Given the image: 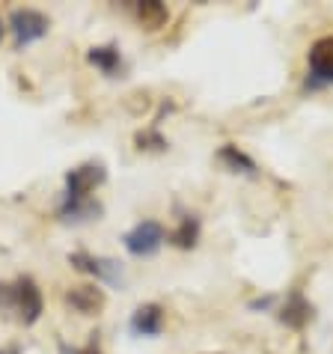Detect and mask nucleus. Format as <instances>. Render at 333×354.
I'll return each mask as SVG.
<instances>
[{"instance_id": "nucleus-11", "label": "nucleus", "mask_w": 333, "mask_h": 354, "mask_svg": "<svg viewBox=\"0 0 333 354\" xmlns=\"http://www.w3.org/2000/svg\"><path fill=\"white\" fill-rule=\"evenodd\" d=\"M200 232H202V223L197 214H182L179 223L173 226L170 232H166V241L173 244V248H179V250H193L200 244Z\"/></svg>"}, {"instance_id": "nucleus-17", "label": "nucleus", "mask_w": 333, "mask_h": 354, "mask_svg": "<svg viewBox=\"0 0 333 354\" xmlns=\"http://www.w3.org/2000/svg\"><path fill=\"white\" fill-rule=\"evenodd\" d=\"M0 354H24V348L18 342H6V346H0Z\"/></svg>"}, {"instance_id": "nucleus-9", "label": "nucleus", "mask_w": 333, "mask_h": 354, "mask_svg": "<svg viewBox=\"0 0 333 354\" xmlns=\"http://www.w3.org/2000/svg\"><path fill=\"white\" fill-rule=\"evenodd\" d=\"M102 214H104V205L95 200H81V203H63L57 205V221H63V223H75V226H81V223H93V221H102Z\"/></svg>"}, {"instance_id": "nucleus-4", "label": "nucleus", "mask_w": 333, "mask_h": 354, "mask_svg": "<svg viewBox=\"0 0 333 354\" xmlns=\"http://www.w3.org/2000/svg\"><path fill=\"white\" fill-rule=\"evenodd\" d=\"M68 265H72L75 271L95 277V283H107V286H113V289L125 286V268L120 259L95 257L90 250H75V253H68Z\"/></svg>"}, {"instance_id": "nucleus-6", "label": "nucleus", "mask_w": 333, "mask_h": 354, "mask_svg": "<svg viewBox=\"0 0 333 354\" xmlns=\"http://www.w3.org/2000/svg\"><path fill=\"white\" fill-rule=\"evenodd\" d=\"M307 63H310V77H307L310 90H321V86L333 84V36H321L310 45Z\"/></svg>"}, {"instance_id": "nucleus-7", "label": "nucleus", "mask_w": 333, "mask_h": 354, "mask_svg": "<svg viewBox=\"0 0 333 354\" xmlns=\"http://www.w3.org/2000/svg\"><path fill=\"white\" fill-rule=\"evenodd\" d=\"M66 307L75 310L77 316H99L107 304V295L99 283H77V286H68L63 295Z\"/></svg>"}, {"instance_id": "nucleus-3", "label": "nucleus", "mask_w": 333, "mask_h": 354, "mask_svg": "<svg viewBox=\"0 0 333 354\" xmlns=\"http://www.w3.org/2000/svg\"><path fill=\"white\" fill-rule=\"evenodd\" d=\"M164 241H166V230L161 226V221H155V218L137 221L131 230L122 235V248L129 250V257H134V259H152L155 253L164 248Z\"/></svg>"}, {"instance_id": "nucleus-18", "label": "nucleus", "mask_w": 333, "mask_h": 354, "mask_svg": "<svg viewBox=\"0 0 333 354\" xmlns=\"http://www.w3.org/2000/svg\"><path fill=\"white\" fill-rule=\"evenodd\" d=\"M3 33H6V24H3V18H0V42H3Z\"/></svg>"}, {"instance_id": "nucleus-1", "label": "nucleus", "mask_w": 333, "mask_h": 354, "mask_svg": "<svg viewBox=\"0 0 333 354\" xmlns=\"http://www.w3.org/2000/svg\"><path fill=\"white\" fill-rule=\"evenodd\" d=\"M9 33H12L15 51H24L51 33V18L33 6H15L9 12Z\"/></svg>"}, {"instance_id": "nucleus-5", "label": "nucleus", "mask_w": 333, "mask_h": 354, "mask_svg": "<svg viewBox=\"0 0 333 354\" xmlns=\"http://www.w3.org/2000/svg\"><path fill=\"white\" fill-rule=\"evenodd\" d=\"M12 313H15V322L24 324V328H33L45 313L42 289H39V283L33 277H27V274L12 280Z\"/></svg>"}, {"instance_id": "nucleus-2", "label": "nucleus", "mask_w": 333, "mask_h": 354, "mask_svg": "<svg viewBox=\"0 0 333 354\" xmlns=\"http://www.w3.org/2000/svg\"><path fill=\"white\" fill-rule=\"evenodd\" d=\"M107 182V167L102 161H84L72 167L63 179V203L93 200V194Z\"/></svg>"}, {"instance_id": "nucleus-10", "label": "nucleus", "mask_w": 333, "mask_h": 354, "mask_svg": "<svg viewBox=\"0 0 333 354\" xmlns=\"http://www.w3.org/2000/svg\"><path fill=\"white\" fill-rule=\"evenodd\" d=\"M277 319L292 330H303L310 324V319H312V304L303 298L301 292H292L286 298V304L277 310Z\"/></svg>"}, {"instance_id": "nucleus-13", "label": "nucleus", "mask_w": 333, "mask_h": 354, "mask_svg": "<svg viewBox=\"0 0 333 354\" xmlns=\"http://www.w3.org/2000/svg\"><path fill=\"white\" fill-rule=\"evenodd\" d=\"M218 161L227 167L229 173H241V176H256V173H259V164L253 161L250 155L241 149V146H235V143H223V146H220Z\"/></svg>"}, {"instance_id": "nucleus-14", "label": "nucleus", "mask_w": 333, "mask_h": 354, "mask_svg": "<svg viewBox=\"0 0 333 354\" xmlns=\"http://www.w3.org/2000/svg\"><path fill=\"white\" fill-rule=\"evenodd\" d=\"M134 18H137V24L143 27V30H161V27L170 21V9H166L164 3H158V0H143V3H134Z\"/></svg>"}, {"instance_id": "nucleus-8", "label": "nucleus", "mask_w": 333, "mask_h": 354, "mask_svg": "<svg viewBox=\"0 0 333 354\" xmlns=\"http://www.w3.org/2000/svg\"><path fill=\"white\" fill-rule=\"evenodd\" d=\"M164 319H166V313L161 304H140V307H134L131 313V319H129V330H131V337H143V339H155V337H161V330H164Z\"/></svg>"}, {"instance_id": "nucleus-16", "label": "nucleus", "mask_w": 333, "mask_h": 354, "mask_svg": "<svg viewBox=\"0 0 333 354\" xmlns=\"http://www.w3.org/2000/svg\"><path fill=\"white\" fill-rule=\"evenodd\" d=\"M68 354H102V346H99V333H90V339H86V346H81V348H72Z\"/></svg>"}, {"instance_id": "nucleus-12", "label": "nucleus", "mask_w": 333, "mask_h": 354, "mask_svg": "<svg viewBox=\"0 0 333 354\" xmlns=\"http://www.w3.org/2000/svg\"><path fill=\"white\" fill-rule=\"evenodd\" d=\"M86 63L93 68H99L104 77H116V72H122V51L120 45L107 42V45H93L86 51Z\"/></svg>"}, {"instance_id": "nucleus-15", "label": "nucleus", "mask_w": 333, "mask_h": 354, "mask_svg": "<svg viewBox=\"0 0 333 354\" xmlns=\"http://www.w3.org/2000/svg\"><path fill=\"white\" fill-rule=\"evenodd\" d=\"M134 143H137V149L140 152H164L166 146V137L158 131V129H143V131H137L134 134Z\"/></svg>"}]
</instances>
